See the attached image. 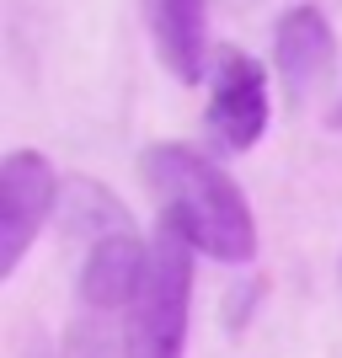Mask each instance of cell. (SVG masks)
I'll return each instance as SVG.
<instances>
[{
    "label": "cell",
    "mask_w": 342,
    "mask_h": 358,
    "mask_svg": "<svg viewBox=\"0 0 342 358\" xmlns=\"http://www.w3.org/2000/svg\"><path fill=\"white\" fill-rule=\"evenodd\" d=\"M145 182L161 193L166 214L187 230V241L204 257H214V262H252L257 257V220L241 187L193 145H150Z\"/></svg>",
    "instance_id": "obj_1"
},
{
    "label": "cell",
    "mask_w": 342,
    "mask_h": 358,
    "mask_svg": "<svg viewBox=\"0 0 342 358\" xmlns=\"http://www.w3.org/2000/svg\"><path fill=\"white\" fill-rule=\"evenodd\" d=\"M193 241L171 214L150 241V262L129 310H123V358H182L193 315Z\"/></svg>",
    "instance_id": "obj_2"
},
{
    "label": "cell",
    "mask_w": 342,
    "mask_h": 358,
    "mask_svg": "<svg viewBox=\"0 0 342 358\" xmlns=\"http://www.w3.org/2000/svg\"><path fill=\"white\" fill-rule=\"evenodd\" d=\"M214 91H208V139L225 155L252 150L268 134V75L241 48H214Z\"/></svg>",
    "instance_id": "obj_3"
},
{
    "label": "cell",
    "mask_w": 342,
    "mask_h": 358,
    "mask_svg": "<svg viewBox=\"0 0 342 358\" xmlns=\"http://www.w3.org/2000/svg\"><path fill=\"white\" fill-rule=\"evenodd\" d=\"M54 171L38 150H11L0 166V278H11L27 257L32 236L54 209Z\"/></svg>",
    "instance_id": "obj_4"
},
{
    "label": "cell",
    "mask_w": 342,
    "mask_h": 358,
    "mask_svg": "<svg viewBox=\"0 0 342 358\" xmlns=\"http://www.w3.org/2000/svg\"><path fill=\"white\" fill-rule=\"evenodd\" d=\"M332 54H337V38H332V22L315 6H289L278 16V32H273V59H278V80L289 102H311L315 86L327 80Z\"/></svg>",
    "instance_id": "obj_5"
},
{
    "label": "cell",
    "mask_w": 342,
    "mask_h": 358,
    "mask_svg": "<svg viewBox=\"0 0 342 358\" xmlns=\"http://www.w3.org/2000/svg\"><path fill=\"white\" fill-rule=\"evenodd\" d=\"M145 262H150V241L134 236V224L102 230L86 252V268H80V299H86V310H97V315L129 310V299H134L139 278H145Z\"/></svg>",
    "instance_id": "obj_6"
},
{
    "label": "cell",
    "mask_w": 342,
    "mask_h": 358,
    "mask_svg": "<svg viewBox=\"0 0 342 358\" xmlns=\"http://www.w3.org/2000/svg\"><path fill=\"white\" fill-rule=\"evenodd\" d=\"M145 22L161 64L193 86L214 59L208 54V0H145Z\"/></svg>",
    "instance_id": "obj_7"
},
{
    "label": "cell",
    "mask_w": 342,
    "mask_h": 358,
    "mask_svg": "<svg viewBox=\"0 0 342 358\" xmlns=\"http://www.w3.org/2000/svg\"><path fill=\"white\" fill-rule=\"evenodd\" d=\"M64 358H123V343H118V348L107 343L102 321H97V310H91V321H80V327L70 331V348H64Z\"/></svg>",
    "instance_id": "obj_8"
},
{
    "label": "cell",
    "mask_w": 342,
    "mask_h": 358,
    "mask_svg": "<svg viewBox=\"0 0 342 358\" xmlns=\"http://www.w3.org/2000/svg\"><path fill=\"white\" fill-rule=\"evenodd\" d=\"M327 123H332V129H342V102H337V113H332V118H327Z\"/></svg>",
    "instance_id": "obj_9"
}]
</instances>
